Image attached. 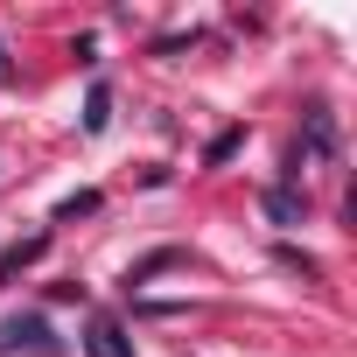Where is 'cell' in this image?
Masks as SVG:
<instances>
[{
	"mask_svg": "<svg viewBox=\"0 0 357 357\" xmlns=\"http://www.w3.org/2000/svg\"><path fill=\"white\" fill-rule=\"evenodd\" d=\"M105 126H112V84L98 77V84L84 91V133H105Z\"/></svg>",
	"mask_w": 357,
	"mask_h": 357,
	"instance_id": "cell-7",
	"label": "cell"
},
{
	"mask_svg": "<svg viewBox=\"0 0 357 357\" xmlns=\"http://www.w3.org/2000/svg\"><path fill=\"white\" fill-rule=\"evenodd\" d=\"M259 211L287 231V225H308V197H301V183H266L259 190Z\"/></svg>",
	"mask_w": 357,
	"mask_h": 357,
	"instance_id": "cell-3",
	"label": "cell"
},
{
	"mask_svg": "<svg viewBox=\"0 0 357 357\" xmlns=\"http://www.w3.org/2000/svg\"><path fill=\"white\" fill-rule=\"evenodd\" d=\"M273 259H280V266H287V273H301V280H315V273H322V266H315V259H308V252H294V245H280V252H273Z\"/></svg>",
	"mask_w": 357,
	"mask_h": 357,
	"instance_id": "cell-11",
	"label": "cell"
},
{
	"mask_svg": "<svg viewBox=\"0 0 357 357\" xmlns=\"http://www.w3.org/2000/svg\"><path fill=\"white\" fill-rule=\"evenodd\" d=\"M84 350H91V357H133V336H126V322H119V315H105V308H98V315H91V329H84Z\"/></svg>",
	"mask_w": 357,
	"mask_h": 357,
	"instance_id": "cell-4",
	"label": "cell"
},
{
	"mask_svg": "<svg viewBox=\"0 0 357 357\" xmlns=\"http://www.w3.org/2000/svg\"><path fill=\"white\" fill-rule=\"evenodd\" d=\"M15 350H29V357H56L63 343H56V329H50V315H36V308H22V315H8V322H0V357H15Z\"/></svg>",
	"mask_w": 357,
	"mask_h": 357,
	"instance_id": "cell-1",
	"label": "cell"
},
{
	"mask_svg": "<svg viewBox=\"0 0 357 357\" xmlns=\"http://www.w3.org/2000/svg\"><path fill=\"white\" fill-rule=\"evenodd\" d=\"M43 252H50V231H36V238H15L8 252H0V287H8V280H15L22 266H36Z\"/></svg>",
	"mask_w": 357,
	"mask_h": 357,
	"instance_id": "cell-6",
	"label": "cell"
},
{
	"mask_svg": "<svg viewBox=\"0 0 357 357\" xmlns=\"http://www.w3.org/2000/svg\"><path fill=\"white\" fill-rule=\"evenodd\" d=\"M168 266H190V245H154V252H140L133 273H126V287H140V280H154V273H168Z\"/></svg>",
	"mask_w": 357,
	"mask_h": 357,
	"instance_id": "cell-5",
	"label": "cell"
},
{
	"mask_svg": "<svg viewBox=\"0 0 357 357\" xmlns=\"http://www.w3.org/2000/svg\"><path fill=\"white\" fill-rule=\"evenodd\" d=\"M238 147H245V126H225V133H218V140H211V147H204V161H211V168H218V161H231V154H238Z\"/></svg>",
	"mask_w": 357,
	"mask_h": 357,
	"instance_id": "cell-10",
	"label": "cell"
},
{
	"mask_svg": "<svg viewBox=\"0 0 357 357\" xmlns=\"http://www.w3.org/2000/svg\"><path fill=\"white\" fill-rule=\"evenodd\" d=\"M98 204H105L98 190H77V197H63V204H56V225H77V218H91Z\"/></svg>",
	"mask_w": 357,
	"mask_h": 357,
	"instance_id": "cell-9",
	"label": "cell"
},
{
	"mask_svg": "<svg viewBox=\"0 0 357 357\" xmlns=\"http://www.w3.org/2000/svg\"><path fill=\"white\" fill-rule=\"evenodd\" d=\"M197 43H204V29H175V36H154L147 56H183V50H197Z\"/></svg>",
	"mask_w": 357,
	"mask_h": 357,
	"instance_id": "cell-8",
	"label": "cell"
},
{
	"mask_svg": "<svg viewBox=\"0 0 357 357\" xmlns=\"http://www.w3.org/2000/svg\"><path fill=\"white\" fill-rule=\"evenodd\" d=\"M294 154H315V161H336V154H343V126H336V112H329L322 98L301 112V147H294Z\"/></svg>",
	"mask_w": 357,
	"mask_h": 357,
	"instance_id": "cell-2",
	"label": "cell"
},
{
	"mask_svg": "<svg viewBox=\"0 0 357 357\" xmlns=\"http://www.w3.org/2000/svg\"><path fill=\"white\" fill-rule=\"evenodd\" d=\"M0 84H15V56H8V43H0Z\"/></svg>",
	"mask_w": 357,
	"mask_h": 357,
	"instance_id": "cell-12",
	"label": "cell"
}]
</instances>
